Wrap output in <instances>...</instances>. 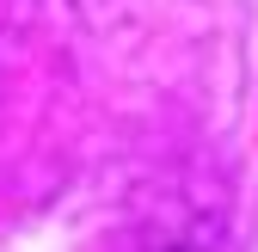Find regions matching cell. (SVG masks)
I'll list each match as a JSON object with an SVG mask.
<instances>
[]
</instances>
